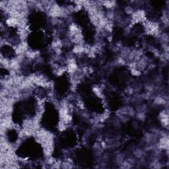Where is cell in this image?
Listing matches in <instances>:
<instances>
[{"label":"cell","mask_w":169,"mask_h":169,"mask_svg":"<svg viewBox=\"0 0 169 169\" xmlns=\"http://www.w3.org/2000/svg\"><path fill=\"white\" fill-rule=\"evenodd\" d=\"M134 11H135V9H134L133 7L131 6V5H129V3L126 5L123 8L124 13L126 16H128V17H130V16L132 15L134 12Z\"/></svg>","instance_id":"cell-1"}]
</instances>
